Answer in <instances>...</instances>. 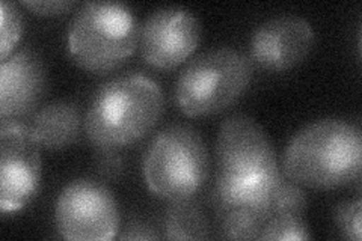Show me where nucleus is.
<instances>
[{
	"label": "nucleus",
	"mask_w": 362,
	"mask_h": 241,
	"mask_svg": "<svg viewBox=\"0 0 362 241\" xmlns=\"http://www.w3.org/2000/svg\"><path fill=\"white\" fill-rule=\"evenodd\" d=\"M308 226L303 216L278 214L266 223L259 240L266 241H291V240H310Z\"/></svg>",
	"instance_id": "obj_16"
},
{
	"label": "nucleus",
	"mask_w": 362,
	"mask_h": 241,
	"mask_svg": "<svg viewBox=\"0 0 362 241\" xmlns=\"http://www.w3.org/2000/svg\"><path fill=\"white\" fill-rule=\"evenodd\" d=\"M361 217H362V202L361 199L344 201L337 205L334 219L337 228L349 240L359 241L362 237L361 231Z\"/></svg>",
	"instance_id": "obj_19"
},
{
	"label": "nucleus",
	"mask_w": 362,
	"mask_h": 241,
	"mask_svg": "<svg viewBox=\"0 0 362 241\" xmlns=\"http://www.w3.org/2000/svg\"><path fill=\"white\" fill-rule=\"evenodd\" d=\"M0 17H2V21H0V37H2L0 57L5 59V57L13 53L20 38L23 20L18 6L13 2H6V0L0 4Z\"/></svg>",
	"instance_id": "obj_18"
},
{
	"label": "nucleus",
	"mask_w": 362,
	"mask_h": 241,
	"mask_svg": "<svg viewBox=\"0 0 362 241\" xmlns=\"http://www.w3.org/2000/svg\"><path fill=\"white\" fill-rule=\"evenodd\" d=\"M59 234L73 241H107L118 233L117 199L103 182L81 178L66 184L54 208Z\"/></svg>",
	"instance_id": "obj_6"
},
{
	"label": "nucleus",
	"mask_w": 362,
	"mask_h": 241,
	"mask_svg": "<svg viewBox=\"0 0 362 241\" xmlns=\"http://www.w3.org/2000/svg\"><path fill=\"white\" fill-rule=\"evenodd\" d=\"M32 13L41 16H58L70 11L76 4L70 0H25L23 2Z\"/></svg>",
	"instance_id": "obj_21"
},
{
	"label": "nucleus",
	"mask_w": 362,
	"mask_h": 241,
	"mask_svg": "<svg viewBox=\"0 0 362 241\" xmlns=\"http://www.w3.org/2000/svg\"><path fill=\"white\" fill-rule=\"evenodd\" d=\"M222 237L231 240H259L269 222L266 217L245 210L216 211Z\"/></svg>",
	"instance_id": "obj_15"
},
{
	"label": "nucleus",
	"mask_w": 362,
	"mask_h": 241,
	"mask_svg": "<svg viewBox=\"0 0 362 241\" xmlns=\"http://www.w3.org/2000/svg\"><path fill=\"white\" fill-rule=\"evenodd\" d=\"M163 110L165 94L156 80L124 74L106 82L90 100L85 131L98 149H121L148 134Z\"/></svg>",
	"instance_id": "obj_2"
},
{
	"label": "nucleus",
	"mask_w": 362,
	"mask_h": 241,
	"mask_svg": "<svg viewBox=\"0 0 362 241\" xmlns=\"http://www.w3.org/2000/svg\"><path fill=\"white\" fill-rule=\"evenodd\" d=\"M121 240H157L160 238L154 228L144 222H132L124 233L119 235Z\"/></svg>",
	"instance_id": "obj_22"
},
{
	"label": "nucleus",
	"mask_w": 362,
	"mask_h": 241,
	"mask_svg": "<svg viewBox=\"0 0 362 241\" xmlns=\"http://www.w3.org/2000/svg\"><path fill=\"white\" fill-rule=\"evenodd\" d=\"M47 74L37 52L21 49L0 64V114L2 119H20L33 112L41 101Z\"/></svg>",
	"instance_id": "obj_11"
},
{
	"label": "nucleus",
	"mask_w": 362,
	"mask_h": 241,
	"mask_svg": "<svg viewBox=\"0 0 362 241\" xmlns=\"http://www.w3.org/2000/svg\"><path fill=\"white\" fill-rule=\"evenodd\" d=\"M315 42L308 20L278 16L259 25L249 40V61L266 71L291 70L307 57Z\"/></svg>",
	"instance_id": "obj_10"
},
{
	"label": "nucleus",
	"mask_w": 362,
	"mask_h": 241,
	"mask_svg": "<svg viewBox=\"0 0 362 241\" xmlns=\"http://www.w3.org/2000/svg\"><path fill=\"white\" fill-rule=\"evenodd\" d=\"M307 193H305L302 186L286 177L284 172H282L275 192V216H303L305 210H307Z\"/></svg>",
	"instance_id": "obj_17"
},
{
	"label": "nucleus",
	"mask_w": 362,
	"mask_h": 241,
	"mask_svg": "<svg viewBox=\"0 0 362 241\" xmlns=\"http://www.w3.org/2000/svg\"><path fill=\"white\" fill-rule=\"evenodd\" d=\"M281 167L270 175L251 178H231L216 175L211 190V201L216 211L245 210L272 219L275 216V192Z\"/></svg>",
	"instance_id": "obj_12"
},
{
	"label": "nucleus",
	"mask_w": 362,
	"mask_h": 241,
	"mask_svg": "<svg viewBox=\"0 0 362 241\" xmlns=\"http://www.w3.org/2000/svg\"><path fill=\"white\" fill-rule=\"evenodd\" d=\"M252 64L231 47L194 57L180 73L175 101L187 117H209L233 106L251 85Z\"/></svg>",
	"instance_id": "obj_5"
},
{
	"label": "nucleus",
	"mask_w": 362,
	"mask_h": 241,
	"mask_svg": "<svg viewBox=\"0 0 362 241\" xmlns=\"http://www.w3.org/2000/svg\"><path fill=\"white\" fill-rule=\"evenodd\" d=\"M362 136L356 125L343 119H320L299 130L288 142L284 175L300 186L331 190L359 181Z\"/></svg>",
	"instance_id": "obj_1"
},
{
	"label": "nucleus",
	"mask_w": 362,
	"mask_h": 241,
	"mask_svg": "<svg viewBox=\"0 0 362 241\" xmlns=\"http://www.w3.org/2000/svg\"><path fill=\"white\" fill-rule=\"evenodd\" d=\"M29 127L40 146L64 149L71 146L81 136L82 113L73 101H52L33 114Z\"/></svg>",
	"instance_id": "obj_13"
},
{
	"label": "nucleus",
	"mask_w": 362,
	"mask_h": 241,
	"mask_svg": "<svg viewBox=\"0 0 362 241\" xmlns=\"http://www.w3.org/2000/svg\"><path fill=\"white\" fill-rule=\"evenodd\" d=\"M216 165L219 175L231 178L270 175L279 169L267 133L246 114H233L221 124L216 137Z\"/></svg>",
	"instance_id": "obj_8"
},
{
	"label": "nucleus",
	"mask_w": 362,
	"mask_h": 241,
	"mask_svg": "<svg viewBox=\"0 0 362 241\" xmlns=\"http://www.w3.org/2000/svg\"><path fill=\"white\" fill-rule=\"evenodd\" d=\"M201 23L192 11L180 6L158 8L139 32V50L146 64L171 70L183 64L198 47Z\"/></svg>",
	"instance_id": "obj_9"
},
{
	"label": "nucleus",
	"mask_w": 362,
	"mask_h": 241,
	"mask_svg": "<svg viewBox=\"0 0 362 241\" xmlns=\"http://www.w3.org/2000/svg\"><path fill=\"white\" fill-rule=\"evenodd\" d=\"M163 233L169 240H206L210 223L201 204L194 198L171 201L163 217Z\"/></svg>",
	"instance_id": "obj_14"
},
{
	"label": "nucleus",
	"mask_w": 362,
	"mask_h": 241,
	"mask_svg": "<svg viewBox=\"0 0 362 241\" xmlns=\"http://www.w3.org/2000/svg\"><path fill=\"white\" fill-rule=\"evenodd\" d=\"M41 182L40 143L29 124L2 119L0 125V208L21 210L35 196Z\"/></svg>",
	"instance_id": "obj_7"
},
{
	"label": "nucleus",
	"mask_w": 362,
	"mask_h": 241,
	"mask_svg": "<svg viewBox=\"0 0 362 241\" xmlns=\"http://www.w3.org/2000/svg\"><path fill=\"white\" fill-rule=\"evenodd\" d=\"M95 167L105 178L117 180L126 169V162L118 149H100V154L95 155Z\"/></svg>",
	"instance_id": "obj_20"
},
{
	"label": "nucleus",
	"mask_w": 362,
	"mask_h": 241,
	"mask_svg": "<svg viewBox=\"0 0 362 241\" xmlns=\"http://www.w3.org/2000/svg\"><path fill=\"white\" fill-rule=\"evenodd\" d=\"M141 26L133 11L117 2H88L68 28V53L86 71L107 73L139 45Z\"/></svg>",
	"instance_id": "obj_3"
},
{
	"label": "nucleus",
	"mask_w": 362,
	"mask_h": 241,
	"mask_svg": "<svg viewBox=\"0 0 362 241\" xmlns=\"http://www.w3.org/2000/svg\"><path fill=\"white\" fill-rule=\"evenodd\" d=\"M210 162L202 136L190 125L171 124L158 131L144 154L148 189L168 201L195 198L206 184Z\"/></svg>",
	"instance_id": "obj_4"
}]
</instances>
